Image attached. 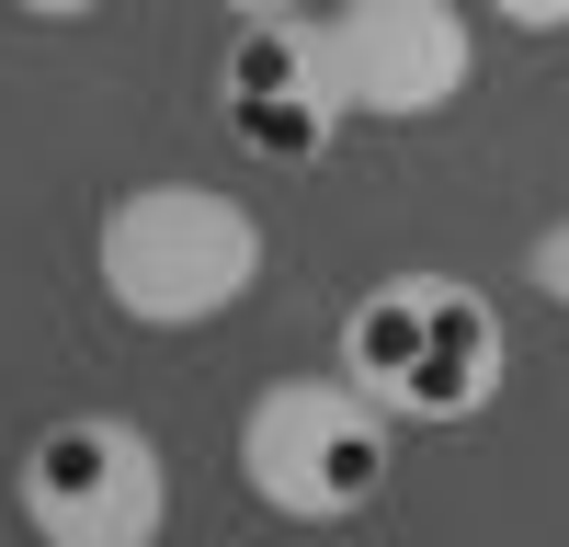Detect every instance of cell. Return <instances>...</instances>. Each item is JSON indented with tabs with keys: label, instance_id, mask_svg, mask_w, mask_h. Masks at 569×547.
Returning a JSON list of instances; mask_svg holds the SVG:
<instances>
[{
	"label": "cell",
	"instance_id": "6da1fadb",
	"mask_svg": "<svg viewBox=\"0 0 569 547\" xmlns=\"http://www.w3.org/2000/svg\"><path fill=\"white\" fill-rule=\"evenodd\" d=\"M103 297L137 331H206L262 286V217L217 182H137L103 206Z\"/></svg>",
	"mask_w": 569,
	"mask_h": 547
},
{
	"label": "cell",
	"instance_id": "7a4b0ae2",
	"mask_svg": "<svg viewBox=\"0 0 569 547\" xmlns=\"http://www.w3.org/2000/svg\"><path fill=\"white\" fill-rule=\"evenodd\" d=\"M342 377L388 422H467L501 399V308L456 274H388L342 319Z\"/></svg>",
	"mask_w": 569,
	"mask_h": 547
},
{
	"label": "cell",
	"instance_id": "3957f363",
	"mask_svg": "<svg viewBox=\"0 0 569 547\" xmlns=\"http://www.w3.org/2000/svg\"><path fill=\"white\" fill-rule=\"evenodd\" d=\"M399 468V434L353 377H273L240 410V479L284 525H353Z\"/></svg>",
	"mask_w": 569,
	"mask_h": 547
},
{
	"label": "cell",
	"instance_id": "277c9868",
	"mask_svg": "<svg viewBox=\"0 0 569 547\" xmlns=\"http://www.w3.org/2000/svg\"><path fill=\"white\" fill-rule=\"evenodd\" d=\"M23 525L46 547H160L171 525V468L149 422H126V410H69V422H46L23 445Z\"/></svg>",
	"mask_w": 569,
	"mask_h": 547
},
{
	"label": "cell",
	"instance_id": "5b68a950",
	"mask_svg": "<svg viewBox=\"0 0 569 547\" xmlns=\"http://www.w3.org/2000/svg\"><path fill=\"white\" fill-rule=\"evenodd\" d=\"M330 80H342V115H388L421 126L467 91V12L456 0H342L319 12Z\"/></svg>",
	"mask_w": 569,
	"mask_h": 547
},
{
	"label": "cell",
	"instance_id": "8992f818",
	"mask_svg": "<svg viewBox=\"0 0 569 547\" xmlns=\"http://www.w3.org/2000/svg\"><path fill=\"white\" fill-rule=\"evenodd\" d=\"M217 115L251 160L273 171H308L330 137H342V80H330V46H319V12L297 23H240L217 58Z\"/></svg>",
	"mask_w": 569,
	"mask_h": 547
},
{
	"label": "cell",
	"instance_id": "52a82bcc",
	"mask_svg": "<svg viewBox=\"0 0 569 547\" xmlns=\"http://www.w3.org/2000/svg\"><path fill=\"white\" fill-rule=\"evenodd\" d=\"M525 274H536V286H547V297L569 308V217H558V228H536V251H525Z\"/></svg>",
	"mask_w": 569,
	"mask_h": 547
},
{
	"label": "cell",
	"instance_id": "ba28073f",
	"mask_svg": "<svg viewBox=\"0 0 569 547\" xmlns=\"http://www.w3.org/2000/svg\"><path fill=\"white\" fill-rule=\"evenodd\" d=\"M501 23H525V34H569V0H490Z\"/></svg>",
	"mask_w": 569,
	"mask_h": 547
},
{
	"label": "cell",
	"instance_id": "9c48e42d",
	"mask_svg": "<svg viewBox=\"0 0 569 547\" xmlns=\"http://www.w3.org/2000/svg\"><path fill=\"white\" fill-rule=\"evenodd\" d=\"M217 12H240V23H297L308 0H217Z\"/></svg>",
	"mask_w": 569,
	"mask_h": 547
},
{
	"label": "cell",
	"instance_id": "30bf717a",
	"mask_svg": "<svg viewBox=\"0 0 569 547\" xmlns=\"http://www.w3.org/2000/svg\"><path fill=\"white\" fill-rule=\"evenodd\" d=\"M23 12H46V23H69V12H91V0H23Z\"/></svg>",
	"mask_w": 569,
	"mask_h": 547
}]
</instances>
